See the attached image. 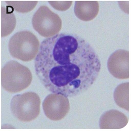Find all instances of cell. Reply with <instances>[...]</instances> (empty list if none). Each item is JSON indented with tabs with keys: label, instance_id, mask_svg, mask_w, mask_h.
I'll return each instance as SVG.
<instances>
[{
	"label": "cell",
	"instance_id": "cell-1",
	"mask_svg": "<svg viewBox=\"0 0 131 131\" xmlns=\"http://www.w3.org/2000/svg\"><path fill=\"white\" fill-rule=\"evenodd\" d=\"M34 67L40 82L48 90L72 97L93 84L101 64L96 52L86 40L62 33L41 42Z\"/></svg>",
	"mask_w": 131,
	"mask_h": 131
},
{
	"label": "cell",
	"instance_id": "cell-2",
	"mask_svg": "<svg viewBox=\"0 0 131 131\" xmlns=\"http://www.w3.org/2000/svg\"><path fill=\"white\" fill-rule=\"evenodd\" d=\"M32 81L30 70L15 61L8 62L2 69V86L10 93L22 91L29 86Z\"/></svg>",
	"mask_w": 131,
	"mask_h": 131
},
{
	"label": "cell",
	"instance_id": "cell-3",
	"mask_svg": "<svg viewBox=\"0 0 131 131\" xmlns=\"http://www.w3.org/2000/svg\"><path fill=\"white\" fill-rule=\"evenodd\" d=\"M40 43L36 36L29 31L15 33L10 38L8 49L11 56L23 62H30L36 57Z\"/></svg>",
	"mask_w": 131,
	"mask_h": 131
},
{
	"label": "cell",
	"instance_id": "cell-4",
	"mask_svg": "<svg viewBox=\"0 0 131 131\" xmlns=\"http://www.w3.org/2000/svg\"><path fill=\"white\" fill-rule=\"evenodd\" d=\"M40 99L36 93L29 92L14 96L10 103L11 111L18 120L30 122L36 119L40 112Z\"/></svg>",
	"mask_w": 131,
	"mask_h": 131
},
{
	"label": "cell",
	"instance_id": "cell-5",
	"mask_svg": "<svg viewBox=\"0 0 131 131\" xmlns=\"http://www.w3.org/2000/svg\"><path fill=\"white\" fill-rule=\"evenodd\" d=\"M33 27L41 36L49 38L60 31L62 21L60 16L46 6H41L36 11L32 19Z\"/></svg>",
	"mask_w": 131,
	"mask_h": 131
},
{
	"label": "cell",
	"instance_id": "cell-6",
	"mask_svg": "<svg viewBox=\"0 0 131 131\" xmlns=\"http://www.w3.org/2000/svg\"><path fill=\"white\" fill-rule=\"evenodd\" d=\"M42 107L46 116L53 121L64 118L70 110V103L67 96L58 93H52L45 99Z\"/></svg>",
	"mask_w": 131,
	"mask_h": 131
},
{
	"label": "cell",
	"instance_id": "cell-7",
	"mask_svg": "<svg viewBox=\"0 0 131 131\" xmlns=\"http://www.w3.org/2000/svg\"><path fill=\"white\" fill-rule=\"evenodd\" d=\"M129 51L118 49L114 52L109 58L107 67L110 73L115 78L119 79H128Z\"/></svg>",
	"mask_w": 131,
	"mask_h": 131
},
{
	"label": "cell",
	"instance_id": "cell-8",
	"mask_svg": "<svg viewBox=\"0 0 131 131\" xmlns=\"http://www.w3.org/2000/svg\"><path fill=\"white\" fill-rule=\"evenodd\" d=\"M128 118L123 113L117 110H111L102 115L99 126L101 129H119L124 128Z\"/></svg>",
	"mask_w": 131,
	"mask_h": 131
},
{
	"label": "cell",
	"instance_id": "cell-9",
	"mask_svg": "<svg viewBox=\"0 0 131 131\" xmlns=\"http://www.w3.org/2000/svg\"><path fill=\"white\" fill-rule=\"evenodd\" d=\"M99 5L97 1H76L74 12L78 18L83 21H90L98 15Z\"/></svg>",
	"mask_w": 131,
	"mask_h": 131
},
{
	"label": "cell",
	"instance_id": "cell-10",
	"mask_svg": "<svg viewBox=\"0 0 131 131\" xmlns=\"http://www.w3.org/2000/svg\"><path fill=\"white\" fill-rule=\"evenodd\" d=\"M12 7L7 5L1 8V36L5 37L10 35L15 28L16 19L13 13Z\"/></svg>",
	"mask_w": 131,
	"mask_h": 131
},
{
	"label": "cell",
	"instance_id": "cell-11",
	"mask_svg": "<svg viewBox=\"0 0 131 131\" xmlns=\"http://www.w3.org/2000/svg\"><path fill=\"white\" fill-rule=\"evenodd\" d=\"M129 83H124L119 85L114 92V99L116 104L128 111H129Z\"/></svg>",
	"mask_w": 131,
	"mask_h": 131
},
{
	"label": "cell",
	"instance_id": "cell-12",
	"mask_svg": "<svg viewBox=\"0 0 131 131\" xmlns=\"http://www.w3.org/2000/svg\"><path fill=\"white\" fill-rule=\"evenodd\" d=\"M9 6L13 7L14 10L18 13H26L30 12L36 7L37 1H6Z\"/></svg>",
	"mask_w": 131,
	"mask_h": 131
},
{
	"label": "cell",
	"instance_id": "cell-13",
	"mask_svg": "<svg viewBox=\"0 0 131 131\" xmlns=\"http://www.w3.org/2000/svg\"><path fill=\"white\" fill-rule=\"evenodd\" d=\"M49 4L54 9L60 11L68 10L72 5V1H49Z\"/></svg>",
	"mask_w": 131,
	"mask_h": 131
}]
</instances>
